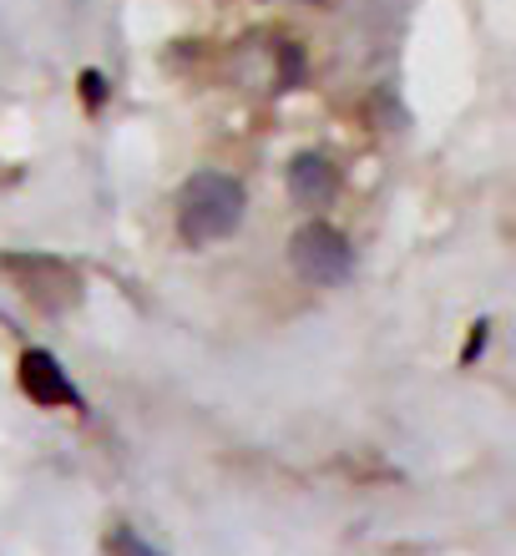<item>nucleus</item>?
Listing matches in <instances>:
<instances>
[{
	"label": "nucleus",
	"mask_w": 516,
	"mask_h": 556,
	"mask_svg": "<svg viewBox=\"0 0 516 556\" xmlns=\"http://www.w3.org/2000/svg\"><path fill=\"white\" fill-rule=\"evenodd\" d=\"M335 192H340V173H335L329 157L299 152V157L289 162V198H294L299 207H325Z\"/></svg>",
	"instance_id": "nucleus-4"
},
{
	"label": "nucleus",
	"mask_w": 516,
	"mask_h": 556,
	"mask_svg": "<svg viewBox=\"0 0 516 556\" xmlns=\"http://www.w3.org/2000/svg\"><path fill=\"white\" fill-rule=\"evenodd\" d=\"M289 258H294V274L304 278V283H319V289H335V283H344L354 268V249L350 238L335 228V223H304L294 233V243H289Z\"/></svg>",
	"instance_id": "nucleus-2"
},
{
	"label": "nucleus",
	"mask_w": 516,
	"mask_h": 556,
	"mask_svg": "<svg viewBox=\"0 0 516 556\" xmlns=\"http://www.w3.org/2000/svg\"><path fill=\"white\" fill-rule=\"evenodd\" d=\"M481 350H487V324H476V329H471V339H466V350H461V365H471V359H476Z\"/></svg>",
	"instance_id": "nucleus-6"
},
{
	"label": "nucleus",
	"mask_w": 516,
	"mask_h": 556,
	"mask_svg": "<svg viewBox=\"0 0 516 556\" xmlns=\"http://www.w3.org/2000/svg\"><path fill=\"white\" fill-rule=\"evenodd\" d=\"M243 207H249V192H243L238 177H228V173H192L188 182L177 188V233H183L188 249L223 243L228 233H238Z\"/></svg>",
	"instance_id": "nucleus-1"
},
{
	"label": "nucleus",
	"mask_w": 516,
	"mask_h": 556,
	"mask_svg": "<svg viewBox=\"0 0 516 556\" xmlns=\"http://www.w3.org/2000/svg\"><path fill=\"white\" fill-rule=\"evenodd\" d=\"M81 81H87V97H91V102H102V76H97V72H87V76H81Z\"/></svg>",
	"instance_id": "nucleus-7"
},
{
	"label": "nucleus",
	"mask_w": 516,
	"mask_h": 556,
	"mask_svg": "<svg viewBox=\"0 0 516 556\" xmlns=\"http://www.w3.org/2000/svg\"><path fill=\"white\" fill-rule=\"evenodd\" d=\"M106 556H167V552H158L152 542H142L133 527H112L106 531Z\"/></svg>",
	"instance_id": "nucleus-5"
},
{
	"label": "nucleus",
	"mask_w": 516,
	"mask_h": 556,
	"mask_svg": "<svg viewBox=\"0 0 516 556\" xmlns=\"http://www.w3.org/2000/svg\"><path fill=\"white\" fill-rule=\"evenodd\" d=\"M21 390H26L36 405H46V410H56V405H81V400H76V384L61 375L56 354H46V350L21 354Z\"/></svg>",
	"instance_id": "nucleus-3"
}]
</instances>
